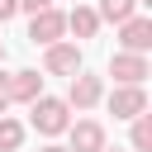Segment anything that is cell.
Here are the masks:
<instances>
[{"label": "cell", "mask_w": 152, "mask_h": 152, "mask_svg": "<svg viewBox=\"0 0 152 152\" xmlns=\"http://www.w3.org/2000/svg\"><path fill=\"white\" fill-rule=\"evenodd\" d=\"M28 124H33L43 138H57V133H66V124H71V104H66L62 95H38V100H28Z\"/></svg>", "instance_id": "obj_1"}, {"label": "cell", "mask_w": 152, "mask_h": 152, "mask_svg": "<svg viewBox=\"0 0 152 152\" xmlns=\"http://www.w3.org/2000/svg\"><path fill=\"white\" fill-rule=\"evenodd\" d=\"M81 66H86V57H81V43H76V38H71V43L57 38V43L43 48V71H48V76H76Z\"/></svg>", "instance_id": "obj_2"}, {"label": "cell", "mask_w": 152, "mask_h": 152, "mask_svg": "<svg viewBox=\"0 0 152 152\" xmlns=\"http://www.w3.org/2000/svg\"><path fill=\"white\" fill-rule=\"evenodd\" d=\"M66 81H71V86H66V95H62V100H66L76 114H86V109H95V104L104 100V81H100V76H90L86 66H81L76 76H66Z\"/></svg>", "instance_id": "obj_3"}, {"label": "cell", "mask_w": 152, "mask_h": 152, "mask_svg": "<svg viewBox=\"0 0 152 152\" xmlns=\"http://www.w3.org/2000/svg\"><path fill=\"white\" fill-rule=\"evenodd\" d=\"M109 76H114V86H142L147 76H152V66H147V52H114L109 57Z\"/></svg>", "instance_id": "obj_4"}, {"label": "cell", "mask_w": 152, "mask_h": 152, "mask_svg": "<svg viewBox=\"0 0 152 152\" xmlns=\"http://www.w3.org/2000/svg\"><path fill=\"white\" fill-rule=\"evenodd\" d=\"M62 33H66V14H62L57 5H48V10L28 14V38H33V43H43V48H48V43H57Z\"/></svg>", "instance_id": "obj_5"}, {"label": "cell", "mask_w": 152, "mask_h": 152, "mask_svg": "<svg viewBox=\"0 0 152 152\" xmlns=\"http://www.w3.org/2000/svg\"><path fill=\"white\" fill-rule=\"evenodd\" d=\"M119 48L124 52H152V19L147 14H128L119 24Z\"/></svg>", "instance_id": "obj_6"}, {"label": "cell", "mask_w": 152, "mask_h": 152, "mask_svg": "<svg viewBox=\"0 0 152 152\" xmlns=\"http://www.w3.org/2000/svg\"><path fill=\"white\" fill-rule=\"evenodd\" d=\"M104 104H109L114 119H133V114L147 109V90H142V86H114V90L104 95Z\"/></svg>", "instance_id": "obj_7"}, {"label": "cell", "mask_w": 152, "mask_h": 152, "mask_svg": "<svg viewBox=\"0 0 152 152\" xmlns=\"http://www.w3.org/2000/svg\"><path fill=\"white\" fill-rule=\"evenodd\" d=\"M66 152H100L104 147V124L100 119H76V124H66Z\"/></svg>", "instance_id": "obj_8"}, {"label": "cell", "mask_w": 152, "mask_h": 152, "mask_svg": "<svg viewBox=\"0 0 152 152\" xmlns=\"http://www.w3.org/2000/svg\"><path fill=\"white\" fill-rule=\"evenodd\" d=\"M38 95H43V76H38L33 66H24V71L10 76V104H28V100H38Z\"/></svg>", "instance_id": "obj_9"}, {"label": "cell", "mask_w": 152, "mask_h": 152, "mask_svg": "<svg viewBox=\"0 0 152 152\" xmlns=\"http://www.w3.org/2000/svg\"><path fill=\"white\" fill-rule=\"evenodd\" d=\"M66 33H76V38H95L100 33V14H95V5H71V14H66Z\"/></svg>", "instance_id": "obj_10"}, {"label": "cell", "mask_w": 152, "mask_h": 152, "mask_svg": "<svg viewBox=\"0 0 152 152\" xmlns=\"http://www.w3.org/2000/svg\"><path fill=\"white\" fill-rule=\"evenodd\" d=\"M128 124H133V128H128V147H133V152H152V114L142 109V114H133Z\"/></svg>", "instance_id": "obj_11"}, {"label": "cell", "mask_w": 152, "mask_h": 152, "mask_svg": "<svg viewBox=\"0 0 152 152\" xmlns=\"http://www.w3.org/2000/svg\"><path fill=\"white\" fill-rule=\"evenodd\" d=\"M100 24H124L128 14H138V0H100Z\"/></svg>", "instance_id": "obj_12"}, {"label": "cell", "mask_w": 152, "mask_h": 152, "mask_svg": "<svg viewBox=\"0 0 152 152\" xmlns=\"http://www.w3.org/2000/svg\"><path fill=\"white\" fill-rule=\"evenodd\" d=\"M19 147H24V124L0 114V152H19Z\"/></svg>", "instance_id": "obj_13"}, {"label": "cell", "mask_w": 152, "mask_h": 152, "mask_svg": "<svg viewBox=\"0 0 152 152\" xmlns=\"http://www.w3.org/2000/svg\"><path fill=\"white\" fill-rule=\"evenodd\" d=\"M14 14H19V0H0V24H10Z\"/></svg>", "instance_id": "obj_14"}, {"label": "cell", "mask_w": 152, "mask_h": 152, "mask_svg": "<svg viewBox=\"0 0 152 152\" xmlns=\"http://www.w3.org/2000/svg\"><path fill=\"white\" fill-rule=\"evenodd\" d=\"M48 5H52V0H19V10H24V14H38V10H48Z\"/></svg>", "instance_id": "obj_15"}, {"label": "cell", "mask_w": 152, "mask_h": 152, "mask_svg": "<svg viewBox=\"0 0 152 152\" xmlns=\"http://www.w3.org/2000/svg\"><path fill=\"white\" fill-rule=\"evenodd\" d=\"M10 109V76H0V114Z\"/></svg>", "instance_id": "obj_16"}, {"label": "cell", "mask_w": 152, "mask_h": 152, "mask_svg": "<svg viewBox=\"0 0 152 152\" xmlns=\"http://www.w3.org/2000/svg\"><path fill=\"white\" fill-rule=\"evenodd\" d=\"M38 152H66V147H57V142H48V147H38Z\"/></svg>", "instance_id": "obj_17"}, {"label": "cell", "mask_w": 152, "mask_h": 152, "mask_svg": "<svg viewBox=\"0 0 152 152\" xmlns=\"http://www.w3.org/2000/svg\"><path fill=\"white\" fill-rule=\"evenodd\" d=\"M100 152H119V147H109V142H104V147H100Z\"/></svg>", "instance_id": "obj_18"}, {"label": "cell", "mask_w": 152, "mask_h": 152, "mask_svg": "<svg viewBox=\"0 0 152 152\" xmlns=\"http://www.w3.org/2000/svg\"><path fill=\"white\" fill-rule=\"evenodd\" d=\"M142 5H152V0H138V10H142Z\"/></svg>", "instance_id": "obj_19"}, {"label": "cell", "mask_w": 152, "mask_h": 152, "mask_svg": "<svg viewBox=\"0 0 152 152\" xmlns=\"http://www.w3.org/2000/svg\"><path fill=\"white\" fill-rule=\"evenodd\" d=\"M0 62H5V43H0Z\"/></svg>", "instance_id": "obj_20"}]
</instances>
